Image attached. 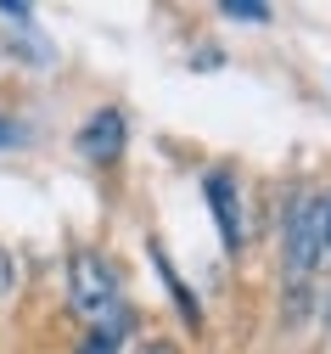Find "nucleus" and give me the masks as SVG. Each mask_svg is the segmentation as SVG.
I'll list each match as a JSON object with an SVG mask.
<instances>
[{"instance_id": "obj_1", "label": "nucleus", "mask_w": 331, "mask_h": 354, "mask_svg": "<svg viewBox=\"0 0 331 354\" xmlns=\"http://www.w3.org/2000/svg\"><path fill=\"white\" fill-rule=\"evenodd\" d=\"M68 298H73V315L90 326V332H102V337H118L124 343V332H129V304H124V292H118V276L107 270V259L102 253H73L68 259Z\"/></svg>"}, {"instance_id": "obj_2", "label": "nucleus", "mask_w": 331, "mask_h": 354, "mask_svg": "<svg viewBox=\"0 0 331 354\" xmlns=\"http://www.w3.org/2000/svg\"><path fill=\"white\" fill-rule=\"evenodd\" d=\"M325 253H331V197H309L303 192L292 203V214H287V292H292V304L314 281Z\"/></svg>"}, {"instance_id": "obj_7", "label": "nucleus", "mask_w": 331, "mask_h": 354, "mask_svg": "<svg viewBox=\"0 0 331 354\" xmlns=\"http://www.w3.org/2000/svg\"><path fill=\"white\" fill-rule=\"evenodd\" d=\"M12 287H17V264H12V253H6V248H0V298H6Z\"/></svg>"}, {"instance_id": "obj_9", "label": "nucleus", "mask_w": 331, "mask_h": 354, "mask_svg": "<svg viewBox=\"0 0 331 354\" xmlns=\"http://www.w3.org/2000/svg\"><path fill=\"white\" fill-rule=\"evenodd\" d=\"M6 136H12V129H6V124H0V141H6Z\"/></svg>"}, {"instance_id": "obj_4", "label": "nucleus", "mask_w": 331, "mask_h": 354, "mask_svg": "<svg viewBox=\"0 0 331 354\" xmlns=\"http://www.w3.org/2000/svg\"><path fill=\"white\" fill-rule=\"evenodd\" d=\"M208 203H214V219L225 225V248L242 253V197H236L230 174H208Z\"/></svg>"}, {"instance_id": "obj_8", "label": "nucleus", "mask_w": 331, "mask_h": 354, "mask_svg": "<svg viewBox=\"0 0 331 354\" xmlns=\"http://www.w3.org/2000/svg\"><path fill=\"white\" fill-rule=\"evenodd\" d=\"M140 354H180V348H174V343H146Z\"/></svg>"}, {"instance_id": "obj_5", "label": "nucleus", "mask_w": 331, "mask_h": 354, "mask_svg": "<svg viewBox=\"0 0 331 354\" xmlns=\"http://www.w3.org/2000/svg\"><path fill=\"white\" fill-rule=\"evenodd\" d=\"M219 12L236 17V23H264V17H269V6H258V0H225Z\"/></svg>"}, {"instance_id": "obj_6", "label": "nucleus", "mask_w": 331, "mask_h": 354, "mask_svg": "<svg viewBox=\"0 0 331 354\" xmlns=\"http://www.w3.org/2000/svg\"><path fill=\"white\" fill-rule=\"evenodd\" d=\"M118 348H124L118 337H102V332H84V343H79L73 354H118Z\"/></svg>"}, {"instance_id": "obj_3", "label": "nucleus", "mask_w": 331, "mask_h": 354, "mask_svg": "<svg viewBox=\"0 0 331 354\" xmlns=\"http://www.w3.org/2000/svg\"><path fill=\"white\" fill-rule=\"evenodd\" d=\"M124 141H129V129H124V113H118V107H96V113L79 124V136H73V147H79L90 163H113V158L124 152Z\"/></svg>"}]
</instances>
